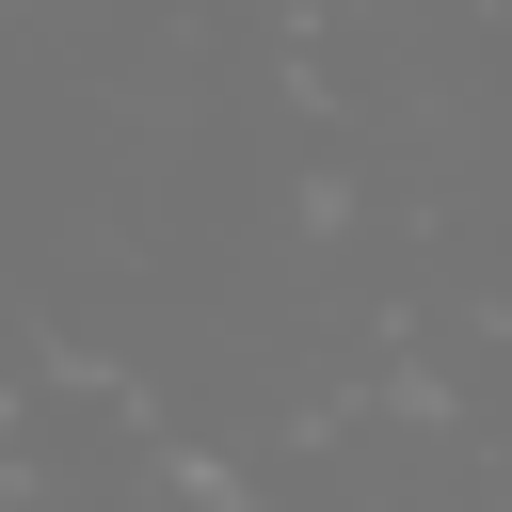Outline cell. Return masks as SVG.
Returning a JSON list of instances; mask_svg holds the SVG:
<instances>
[]
</instances>
